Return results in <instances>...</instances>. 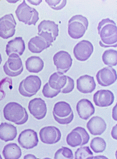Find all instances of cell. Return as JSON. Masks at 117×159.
I'll return each instance as SVG.
<instances>
[{
  "instance_id": "cell-1",
  "label": "cell",
  "mask_w": 117,
  "mask_h": 159,
  "mask_svg": "<svg viewBox=\"0 0 117 159\" xmlns=\"http://www.w3.org/2000/svg\"><path fill=\"white\" fill-rule=\"evenodd\" d=\"M98 31L101 47L117 48V28L115 22L109 18L102 19L98 24Z\"/></svg>"
},
{
  "instance_id": "cell-2",
  "label": "cell",
  "mask_w": 117,
  "mask_h": 159,
  "mask_svg": "<svg viewBox=\"0 0 117 159\" xmlns=\"http://www.w3.org/2000/svg\"><path fill=\"white\" fill-rule=\"evenodd\" d=\"M3 115L6 120L16 125H22L26 123L28 120V112L25 107L16 102H10L4 107Z\"/></svg>"
},
{
  "instance_id": "cell-3",
  "label": "cell",
  "mask_w": 117,
  "mask_h": 159,
  "mask_svg": "<svg viewBox=\"0 0 117 159\" xmlns=\"http://www.w3.org/2000/svg\"><path fill=\"white\" fill-rule=\"evenodd\" d=\"M49 86L56 91H61L63 93H69L73 91L75 87L74 80L71 78L57 72L49 78Z\"/></svg>"
},
{
  "instance_id": "cell-4",
  "label": "cell",
  "mask_w": 117,
  "mask_h": 159,
  "mask_svg": "<svg viewBox=\"0 0 117 159\" xmlns=\"http://www.w3.org/2000/svg\"><path fill=\"white\" fill-rule=\"evenodd\" d=\"M89 21L86 17L81 15H76L69 20L68 34L74 39H80L87 30Z\"/></svg>"
},
{
  "instance_id": "cell-5",
  "label": "cell",
  "mask_w": 117,
  "mask_h": 159,
  "mask_svg": "<svg viewBox=\"0 0 117 159\" xmlns=\"http://www.w3.org/2000/svg\"><path fill=\"white\" fill-rule=\"evenodd\" d=\"M53 117L57 122L61 125L70 124L74 117L72 108L66 102H58L53 107Z\"/></svg>"
},
{
  "instance_id": "cell-6",
  "label": "cell",
  "mask_w": 117,
  "mask_h": 159,
  "mask_svg": "<svg viewBox=\"0 0 117 159\" xmlns=\"http://www.w3.org/2000/svg\"><path fill=\"white\" fill-rule=\"evenodd\" d=\"M15 13L19 21L26 25H36L39 21V12L36 9L28 6L26 1H23L17 7Z\"/></svg>"
},
{
  "instance_id": "cell-7",
  "label": "cell",
  "mask_w": 117,
  "mask_h": 159,
  "mask_svg": "<svg viewBox=\"0 0 117 159\" xmlns=\"http://www.w3.org/2000/svg\"><path fill=\"white\" fill-rule=\"evenodd\" d=\"M42 82L37 75H30L19 84V91L24 97H31L36 95L41 87Z\"/></svg>"
},
{
  "instance_id": "cell-8",
  "label": "cell",
  "mask_w": 117,
  "mask_h": 159,
  "mask_svg": "<svg viewBox=\"0 0 117 159\" xmlns=\"http://www.w3.org/2000/svg\"><path fill=\"white\" fill-rule=\"evenodd\" d=\"M38 35L47 41L49 45L55 41L58 35V25L50 20H43L38 26Z\"/></svg>"
},
{
  "instance_id": "cell-9",
  "label": "cell",
  "mask_w": 117,
  "mask_h": 159,
  "mask_svg": "<svg viewBox=\"0 0 117 159\" xmlns=\"http://www.w3.org/2000/svg\"><path fill=\"white\" fill-rule=\"evenodd\" d=\"M90 136L84 128L78 127L73 130L66 137V142L71 147L83 146L87 144Z\"/></svg>"
},
{
  "instance_id": "cell-10",
  "label": "cell",
  "mask_w": 117,
  "mask_h": 159,
  "mask_svg": "<svg viewBox=\"0 0 117 159\" xmlns=\"http://www.w3.org/2000/svg\"><path fill=\"white\" fill-rule=\"evenodd\" d=\"M4 73L9 77H17L23 71V66L21 58L17 54H12L9 56L8 60L3 66Z\"/></svg>"
},
{
  "instance_id": "cell-11",
  "label": "cell",
  "mask_w": 117,
  "mask_h": 159,
  "mask_svg": "<svg viewBox=\"0 0 117 159\" xmlns=\"http://www.w3.org/2000/svg\"><path fill=\"white\" fill-rule=\"evenodd\" d=\"M16 22L13 14L4 15L0 18V37L8 39L13 37L15 33Z\"/></svg>"
},
{
  "instance_id": "cell-12",
  "label": "cell",
  "mask_w": 117,
  "mask_h": 159,
  "mask_svg": "<svg viewBox=\"0 0 117 159\" xmlns=\"http://www.w3.org/2000/svg\"><path fill=\"white\" fill-rule=\"evenodd\" d=\"M54 64L58 72L64 74L70 70L73 64V59L68 52L61 51L54 55Z\"/></svg>"
},
{
  "instance_id": "cell-13",
  "label": "cell",
  "mask_w": 117,
  "mask_h": 159,
  "mask_svg": "<svg viewBox=\"0 0 117 159\" xmlns=\"http://www.w3.org/2000/svg\"><path fill=\"white\" fill-rule=\"evenodd\" d=\"M40 141L45 144H53L59 142L62 137L60 129L54 126L43 128L40 131Z\"/></svg>"
},
{
  "instance_id": "cell-14",
  "label": "cell",
  "mask_w": 117,
  "mask_h": 159,
  "mask_svg": "<svg viewBox=\"0 0 117 159\" xmlns=\"http://www.w3.org/2000/svg\"><path fill=\"white\" fill-rule=\"evenodd\" d=\"M18 142L23 148L26 149L34 148L39 143L37 133L32 129H26L19 134Z\"/></svg>"
},
{
  "instance_id": "cell-15",
  "label": "cell",
  "mask_w": 117,
  "mask_h": 159,
  "mask_svg": "<svg viewBox=\"0 0 117 159\" xmlns=\"http://www.w3.org/2000/svg\"><path fill=\"white\" fill-rule=\"evenodd\" d=\"M96 79L101 86H110L117 80V72L112 67H105L98 71L96 75Z\"/></svg>"
},
{
  "instance_id": "cell-16",
  "label": "cell",
  "mask_w": 117,
  "mask_h": 159,
  "mask_svg": "<svg viewBox=\"0 0 117 159\" xmlns=\"http://www.w3.org/2000/svg\"><path fill=\"white\" fill-rule=\"evenodd\" d=\"M94 52V46L91 42L83 40L79 42L73 48V54L76 59L85 61Z\"/></svg>"
},
{
  "instance_id": "cell-17",
  "label": "cell",
  "mask_w": 117,
  "mask_h": 159,
  "mask_svg": "<svg viewBox=\"0 0 117 159\" xmlns=\"http://www.w3.org/2000/svg\"><path fill=\"white\" fill-rule=\"evenodd\" d=\"M28 109L31 115L39 120L44 118L47 115V105L44 101L40 98L31 100L29 103Z\"/></svg>"
},
{
  "instance_id": "cell-18",
  "label": "cell",
  "mask_w": 117,
  "mask_h": 159,
  "mask_svg": "<svg viewBox=\"0 0 117 159\" xmlns=\"http://www.w3.org/2000/svg\"><path fill=\"white\" fill-rule=\"evenodd\" d=\"M115 96L111 91L100 90L94 95V102L96 106L99 107H108L113 104Z\"/></svg>"
},
{
  "instance_id": "cell-19",
  "label": "cell",
  "mask_w": 117,
  "mask_h": 159,
  "mask_svg": "<svg viewBox=\"0 0 117 159\" xmlns=\"http://www.w3.org/2000/svg\"><path fill=\"white\" fill-rule=\"evenodd\" d=\"M86 127L90 133L93 135H100L105 131L107 125L102 117L94 116L92 117L87 122Z\"/></svg>"
},
{
  "instance_id": "cell-20",
  "label": "cell",
  "mask_w": 117,
  "mask_h": 159,
  "mask_svg": "<svg viewBox=\"0 0 117 159\" xmlns=\"http://www.w3.org/2000/svg\"><path fill=\"white\" fill-rule=\"evenodd\" d=\"M96 88L95 80L94 77L91 75H82L77 80V88L81 93H92L96 89Z\"/></svg>"
},
{
  "instance_id": "cell-21",
  "label": "cell",
  "mask_w": 117,
  "mask_h": 159,
  "mask_svg": "<svg viewBox=\"0 0 117 159\" xmlns=\"http://www.w3.org/2000/svg\"><path fill=\"white\" fill-rule=\"evenodd\" d=\"M76 110L80 118L87 120L95 112V108L89 100L82 99L77 103Z\"/></svg>"
},
{
  "instance_id": "cell-22",
  "label": "cell",
  "mask_w": 117,
  "mask_h": 159,
  "mask_svg": "<svg viewBox=\"0 0 117 159\" xmlns=\"http://www.w3.org/2000/svg\"><path fill=\"white\" fill-rule=\"evenodd\" d=\"M26 49L25 43L22 37H16L9 41L6 45V52L7 56L12 54H17L21 56L23 54Z\"/></svg>"
},
{
  "instance_id": "cell-23",
  "label": "cell",
  "mask_w": 117,
  "mask_h": 159,
  "mask_svg": "<svg viewBox=\"0 0 117 159\" xmlns=\"http://www.w3.org/2000/svg\"><path fill=\"white\" fill-rule=\"evenodd\" d=\"M17 135L16 127L10 123H2L0 125V139L4 142L15 140Z\"/></svg>"
},
{
  "instance_id": "cell-24",
  "label": "cell",
  "mask_w": 117,
  "mask_h": 159,
  "mask_svg": "<svg viewBox=\"0 0 117 159\" xmlns=\"http://www.w3.org/2000/svg\"><path fill=\"white\" fill-rule=\"evenodd\" d=\"M50 46H51L49 45L44 39L40 36L32 38L28 43V48L33 53H40Z\"/></svg>"
},
{
  "instance_id": "cell-25",
  "label": "cell",
  "mask_w": 117,
  "mask_h": 159,
  "mask_svg": "<svg viewBox=\"0 0 117 159\" xmlns=\"http://www.w3.org/2000/svg\"><path fill=\"white\" fill-rule=\"evenodd\" d=\"M44 65L42 59L37 56H31L26 61V69L31 73H39L42 71Z\"/></svg>"
},
{
  "instance_id": "cell-26",
  "label": "cell",
  "mask_w": 117,
  "mask_h": 159,
  "mask_svg": "<svg viewBox=\"0 0 117 159\" xmlns=\"http://www.w3.org/2000/svg\"><path fill=\"white\" fill-rule=\"evenodd\" d=\"M2 154L5 159H19L21 157L22 151L16 143H11L4 146Z\"/></svg>"
},
{
  "instance_id": "cell-27",
  "label": "cell",
  "mask_w": 117,
  "mask_h": 159,
  "mask_svg": "<svg viewBox=\"0 0 117 159\" xmlns=\"http://www.w3.org/2000/svg\"><path fill=\"white\" fill-rule=\"evenodd\" d=\"M102 61L109 66H115L117 65V51L114 50H106L102 56Z\"/></svg>"
},
{
  "instance_id": "cell-28",
  "label": "cell",
  "mask_w": 117,
  "mask_h": 159,
  "mask_svg": "<svg viewBox=\"0 0 117 159\" xmlns=\"http://www.w3.org/2000/svg\"><path fill=\"white\" fill-rule=\"evenodd\" d=\"M90 147L94 153H102L106 149L107 143L102 138L97 137L92 140Z\"/></svg>"
},
{
  "instance_id": "cell-29",
  "label": "cell",
  "mask_w": 117,
  "mask_h": 159,
  "mask_svg": "<svg viewBox=\"0 0 117 159\" xmlns=\"http://www.w3.org/2000/svg\"><path fill=\"white\" fill-rule=\"evenodd\" d=\"M94 154L89 147H81L75 152V159H93Z\"/></svg>"
},
{
  "instance_id": "cell-30",
  "label": "cell",
  "mask_w": 117,
  "mask_h": 159,
  "mask_svg": "<svg viewBox=\"0 0 117 159\" xmlns=\"http://www.w3.org/2000/svg\"><path fill=\"white\" fill-rule=\"evenodd\" d=\"M54 159H73V151L69 148L63 147L56 152Z\"/></svg>"
},
{
  "instance_id": "cell-31",
  "label": "cell",
  "mask_w": 117,
  "mask_h": 159,
  "mask_svg": "<svg viewBox=\"0 0 117 159\" xmlns=\"http://www.w3.org/2000/svg\"><path fill=\"white\" fill-rule=\"evenodd\" d=\"M61 93V91H56L53 90L49 86V83H47L43 86L42 90L43 95L46 98H52L57 96L60 93Z\"/></svg>"
},
{
  "instance_id": "cell-32",
  "label": "cell",
  "mask_w": 117,
  "mask_h": 159,
  "mask_svg": "<svg viewBox=\"0 0 117 159\" xmlns=\"http://www.w3.org/2000/svg\"><path fill=\"white\" fill-rule=\"evenodd\" d=\"M45 2L49 4V6L54 10H61L65 6L66 4V0L63 1H49L46 0Z\"/></svg>"
},
{
  "instance_id": "cell-33",
  "label": "cell",
  "mask_w": 117,
  "mask_h": 159,
  "mask_svg": "<svg viewBox=\"0 0 117 159\" xmlns=\"http://www.w3.org/2000/svg\"><path fill=\"white\" fill-rule=\"evenodd\" d=\"M30 157H31V159H37L36 157H35V156H33L32 155H28L27 156H25L24 159H31Z\"/></svg>"
},
{
  "instance_id": "cell-34",
  "label": "cell",
  "mask_w": 117,
  "mask_h": 159,
  "mask_svg": "<svg viewBox=\"0 0 117 159\" xmlns=\"http://www.w3.org/2000/svg\"><path fill=\"white\" fill-rule=\"evenodd\" d=\"M2 57H1V54L0 53V65L1 64V62H2Z\"/></svg>"
},
{
  "instance_id": "cell-35",
  "label": "cell",
  "mask_w": 117,
  "mask_h": 159,
  "mask_svg": "<svg viewBox=\"0 0 117 159\" xmlns=\"http://www.w3.org/2000/svg\"><path fill=\"white\" fill-rule=\"evenodd\" d=\"M2 157H1V155H0V159H2Z\"/></svg>"
}]
</instances>
